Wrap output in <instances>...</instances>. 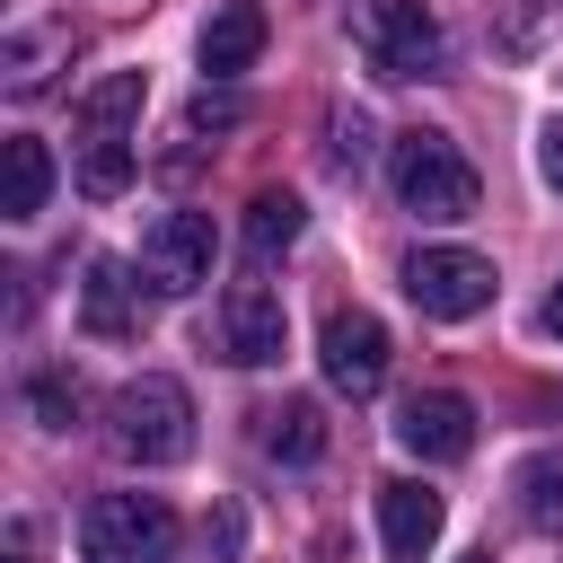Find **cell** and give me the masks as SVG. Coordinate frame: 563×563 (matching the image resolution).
<instances>
[{
	"label": "cell",
	"mask_w": 563,
	"mask_h": 563,
	"mask_svg": "<svg viewBox=\"0 0 563 563\" xmlns=\"http://www.w3.org/2000/svg\"><path fill=\"white\" fill-rule=\"evenodd\" d=\"M44 194H53V150H44L35 132H18V141L0 150V211H9V220H35Z\"/></svg>",
	"instance_id": "5bb4252c"
},
{
	"label": "cell",
	"mask_w": 563,
	"mask_h": 563,
	"mask_svg": "<svg viewBox=\"0 0 563 563\" xmlns=\"http://www.w3.org/2000/svg\"><path fill=\"white\" fill-rule=\"evenodd\" d=\"M537 167H545V185L563 194V114H554V123L537 132Z\"/></svg>",
	"instance_id": "603a6c76"
},
{
	"label": "cell",
	"mask_w": 563,
	"mask_h": 563,
	"mask_svg": "<svg viewBox=\"0 0 563 563\" xmlns=\"http://www.w3.org/2000/svg\"><path fill=\"white\" fill-rule=\"evenodd\" d=\"M299 229H308V202H299V194H282V185H273V194H255V202H246V255H255V264H273Z\"/></svg>",
	"instance_id": "e0dca14e"
},
{
	"label": "cell",
	"mask_w": 563,
	"mask_h": 563,
	"mask_svg": "<svg viewBox=\"0 0 563 563\" xmlns=\"http://www.w3.org/2000/svg\"><path fill=\"white\" fill-rule=\"evenodd\" d=\"M26 405H35V422H44V431H70V422H79V378L44 369V378L26 387Z\"/></svg>",
	"instance_id": "ac0fdd59"
},
{
	"label": "cell",
	"mask_w": 563,
	"mask_h": 563,
	"mask_svg": "<svg viewBox=\"0 0 563 563\" xmlns=\"http://www.w3.org/2000/svg\"><path fill=\"white\" fill-rule=\"evenodd\" d=\"M220 352L238 369H273L290 352V317H282L273 282H229V299H220Z\"/></svg>",
	"instance_id": "52a82bcc"
},
{
	"label": "cell",
	"mask_w": 563,
	"mask_h": 563,
	"mask_svg": "<svg viewBox=\"0 0 563 563\" xmlns=\"http://www.w3.org/2000/svg\"><path fill=\"white\" fill-rule=\"evenodd\" d=\"M387 185H396V202L422 211V220H466L475 194H484L475 167H466V150H457L449 132H431V123L396 132V150H387Z\"/></svg>",
	"instance_id": "6da1fadb"
},
{
	"label": "cell",
	"mask_w": 563,
	"mask_h": 563,
	"mask_svg": "<svg viewBox=\"0 0 563 563\" xmlns=\"http://www.w3.org/2000/svg\"><path fill=\"white\" fill-rule=\"evenodd\" d=\"M519 484H528V519H537V528H554V519H563V466L545 457V466H528Z\"/></svg>",
	"instance_id": "ffe728a7"
},
{
	"label": "cell",
	"mask_w": 563,
	"mask_h": 563,
	"mask_svg": "<svg viewBox=\"0 0 563 563\" xmlns=\"http://www.w3.org/2000/svg\"><path fill=\"white\" fill-rule=\"evenodd\" d=\"M466 563H493V554H466Z\"/></svg>",
	"instance_id": "d4e9b609"
},
{
	"label": "cell",
	"mask_w": 563,
	"mask_h": 563,
	"mask_svg": "<svg viewBox=\"0 0 563 563\" xmlns=\"http://www.w3.org/2000/svg\"><path fill=\"white\" fill-rule=\"evenodd\" d=\"M9 563H26V554H9Z\"/></svg>",
	"instance_id": "484cf974"
},
{
	"label": "cell",
	"mask_w": 563,
	"mask_h": 563,
	"mask_svg": "<svg viewBox=\"0 0 563 563\" xmlns=\"http://www.w3.org/2000/svg\"><path fill=\"white\" fill-rule=\"evenodd\" d=\"M114 449H123L132 466H176V457H194V396H185L176 378H158V369L123 378V387H114Z\"/></svg>",
	"instance_id": "7a4b0ae2"
},
{
	"label": "cell",
	"mask_w": 563,
	"mask_h": 563,
	"mask_svg": "<svg viewBox=\"0 0 563 563\" xmlns=\"http://www.w3.org/2000/svg\"><path fill=\"white\" fill-rule=\"evenodd\" d=\"M264 35H273V18H264L255 0H220V9L202 18V70H211V79H238V70L264 53Z\"/></svg>",
	"instance_id": "7c38bea8"
},
{
	"label": "cell",
	"mask_w": 563,
	"mask_h": 563,
	"mask_svg": "<svg viewBox=\"0 0 563 563\" xmlns=\"http://www.w3.org/2000/svg\"><path fill=\"white\" fill-rule=\"evenodd\" d=\"M440 528H449V510H440L431 484H413V475L378 484V545H387V563H431Z\"/></svg>",
	"instance_id": "9c48e42d"
},
{
	"label": "cell",
	"mask_w": 563,
	"mask_h": 563,
	"mask_svg": "<svg viewBox=\"0 0 563 563\" xmlns=\"http://www.w3.org/2000/svg\"><path fill=\"white\" fill-rule=\"evenodd\" d=\"M255 440H264V457H282V466H317V457H325V413H317L308 396H282V405L255 413Z\"/></svg>",
	"instance_id": "4fadbf2b"
},
{
	"label": "cell",
	"mask_w": 563,
	"mask_h": 563,
	"mask_svg": "<svg viewBox=\"0 0 563 563\" xmlns=\"http://www.w3.org/2000/svg\"><path fill=\"white\" fill-rule=\"evenodd\" d=\"M132 185V132H79V194L114 202Z\"/></svg>",
	"instance_id": "2e32d148"
},
{
	"label": "cell",
	"mask_w": 563,
	"mask_h": 563,
	"mask_svg": "<svg viewBox=\"0 0 563 563\" xmlns=\"http://www.w3.org/2000/svg\"><path fill=\"white\" fill-rule=\"evenodd\" d=\"M369 158V123L361 114H334V167H361Z\"/></svg>",
	"instance_id": "7402d4cb"
},
{
	"label": "cell",
	"mask_w": 563,
	"mask_h": 563,
	"mask_svg": "<svg viewBox=\"0 0 563 563\" xmlns=\"http://www.w3.org/2000/svg\"><path fill=\"white\" fill-rule=\"evenodd\" d=\"M396 440H405L413 457L449 466V457H466V449H475V405H466L457 387H422V396H405V413H396Z\"/></svg>",
	"instance_id": "30bf717a"
},
{
	"label": "cell",
	"mask_w": 563,
	"mask_h": 563,
	"mask_svg": "<svg viewBox=\"0 0 563 563\" xmlns=\"http://www.w3.org/2000/svg\"><path fill=\"white\" fill-rule=\"evenodd\" d=\"M238 114H246V106H238V97H211V88H202V97H194V114H185V123H194V132H229V123H238Z\"/></svg>",
	"instance_id": "44dd1931"
},
{
	"label": "cell",
	"mask_w": 563,
	"mask_h": 563,
	"mask_svg": "<svg viewBox=\"0 0 563 563\" xmlns=\"http://www.w3.org/2000/svg\"><path fill=\"white\" fill-rule=\"evenodd\" d=\"M44 53H53V35H18L9 44V97H35L44 88Z\"/></svg>",
	"instance_id": "d6986e66"
},
{
	"label": "cell",
	"mask_w": 563,
	"mask_h": 563,
	"mask_svg": "<svg viewBox=\"0 0 563 563\" xmlns=\"http://www.w3.org/2000/svg\"><path fill=\"white\" fill-rule=\"evenodd\" d=\"M493 264L475 255V246H422L413 264H405V299L422 308V317H440V325H466V317H484L493 308Z\"/></svg>",
	"instance_id": "5b68a950"
},
{
	"label": "cell",
	"mask_w": 563,
	"mask_h": 563,
	"mask_svg": "<svg viewBox=\"0 0 563 563\" xmlns=\"http://www.w3.org/2000/svg\"><path fill=\"white\" fill-rule=\"evenodd\" d=\"M141 97H150L141 70H106V79L79 97V132H132V123H141Z\"/></svg>",
	"instance_id": "9a60e30c"
},
{
	"label": "cell",
	"mask_w": 563,
	"mask_h": 563,
	"mask_svg": "<svg viewBox=\"0 0 563 563\" xmlns=\"http://www.w3.org/2000/svg\"><path fill=\"white\" fill-rule=\"evenodd\" d=\"M211 255H220L211 211H158V229L141 238V282H150L158 299H185V290L211 282Z\"/></svg>",
	"instance_id": "8992f818"
},
{
	"label": "cell",
	"mask_w": 563,
	"mask_h": 563,
	"mask_svg": "<svg viewBox=\"0 0 563 563\" xmlns=\"http://www.w3.org/2000/svg\"><path fill=\"white\" fill-rule=\"evenodd\" d=\"M317 361H325V378L361 405V396L387 387V325H378L369 308H334L325 334H317Z\"/></svg>",
	"instance_id": "ba28073f"
},
{
	"label": "cell",
	"mask_w": 563,
	"mask_h": 563,
	"mask_svg": "<svg viewBox=\"0 0 563 563\" xmlns=\"http://www.w3.org/2000/svg\"><path fill=\"white\" fill-rule=\"evenodd\" d=\"M545 334H563V282L545 290Z\"/></svg>",
	"instance_id": "cb8c5ba5"
},
{
	"label": "cell",
	"mask_w": 563,
	"mask_h": 563,
	"mask_svg": "<svg viewBox=\"0 0 563 563\" xmlns=\"http://www.w3.org/2000/svg\"><path fill=\"white\" fill-rule=\"evenodd\" d=\"M352 44L378 79H431L440 70V18L422 0H352Z\"/></svg>",
	"instance_id": "277c9868"
},
{
	"label": "cell",
	"mask_w": 563,
	"mask_h": 563,
	"mask_svg": "<svg viewBox=\"0 0 563 563\" xmlns=\"http://www.w3.org/2000/svg\"><path fill=\"white\" fill-rule=\"evenodd\" d=\"M176 510L158 493H97L79 510V563H176Z\"/></svg>",
	"instance_id": "3957f363"
},
{
	"label": "cell",
	"mask_w": 563,
	"mask_h": 563,
	"mask_svg": "<svg viewBox=\"0 0 563 563\" xmlns=\"http://www.w3.org/2000/svg\"><path fill=\"white\" fill-rule=\"evenodd\" d=\"M79 325L97 343H132L141 334V282L123 255H88V282H79Z\"/></svg>",
	"instance_id": "8fae6325"
}]
</instances>
